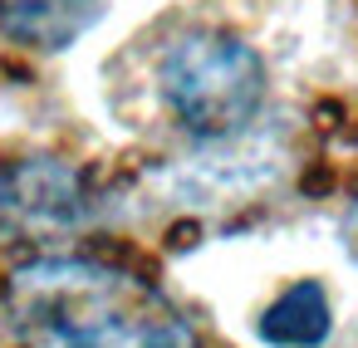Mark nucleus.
Returning a JSON list of instances; mask_svg holds the SVG:
<instances>
[{"label":"nucleus","mask_w":358,"mask_h":348,"mask_svg":"<svg viewBox=\"0 0 358 348\" xmlns=\"http://www.w3.org/2000/svg\"><path fill=\"white\" fill-rule=\"evenodd\" d=\"M329 187H334V172H329V167H319V172L304 177V191H314V196H324Z\"/></svg>","instance_id":"obj_6"},{"label":"nucleus","mask_w":358,"mask_h":348,"mask_svg":"<svg viewBox=\"0 0 358 348\" xmlns=\"http://www.w3.org/2000/svg\"><path fill=\"white\" fill-rule=\"evenodd\" d=\"M99 20V0H0V30L15 45L64 50Z\"/></svg>","instance_id":"obj_4"},{"label":"nucleus","mask_w":358,"mask_h":348,"mask_svg":"<svg viewBox=\"0 0 358 348\" xmlns=\"http://www.w3.org/2000/svg\"><path fill=\"white\" fill-rule=\"evenodd\" d=\"M10 324L25 348H196L187 319L138 275L50 255L10 275Z\"/></svg>","instance_id":"obj_1"},{"label":"nucleus","mask_w":358,"mask_h":348,"mask_svg":"<svg viewBox=\"0 0 358 348\" xmlns=\"http://www.w3.org/2000/svg\"><path fill=\"white\" fill-rule=\"evenodd\" d=\"M89 177L59 157H25L0 167V221L15 235H69L89 221Z\"/></svg>","instance_id":"obj_3"},{"label":"nucleus","mask_w":358,"mask_h":348,"mask_svg":"<svg viewBox=\"0 0 358 348\" xmlns=\"http://www.w3.org/2000/svg\"><path fill=\"white\" fill-rule=\"evenodd\" d=\"M334 328L329 314V294L319 280H299L289 284L265 314H260V338L275 348H319Z\"/></svg>","instance_id":"obj_5"},{"label":"nucleus","mask_w":358,"mask_h":348,"mask_svg":"<svg viewBox=\"0 0 358 348\" xmlns=\"http://www.w3.org/2000/svg\"><path fill=\"white\" fill-rule=\"evenodd\" d=\"M265 59L226 30H187L157 59V94L192 138H231L265 103Z\"/></svg>","instance_id":"obj_2"}]
</instances>
